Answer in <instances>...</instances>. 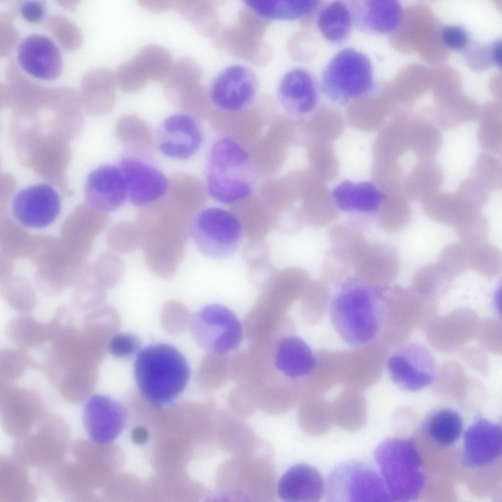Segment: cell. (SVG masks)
I'll list each match as a JSON object with an SVG mask.
<instances>
[{"mask_svg": "<svg viewBox=\"0 0 502 502\" xmlns=\"http://www.w3.org/2000/svg\"><path fill=\"white\" fill-rule=\"evenodd\" d=\"M319 471L304 463L295 464L281 476L277 486L279 498L287 502H318L324 491Z\"/></svg>", "mask_w": 502, "mask_h": 502, "instance_id": "obj_23", "label": "cell"}, {"mask_svg": "<svg viewBox=\"0 0 502 502\" xmlns=\"http://www.w3.org/2000/svg\"><path fill=\"white\" fill-rule=\"evenodd\" d=\"M424 431L433 442L450 447L460 438L463 430L461 415L455 409L442 407L430 413L425 419Z\"/></svg>", "mask_w": 502, "mask_h": 502, "instance_id": "obj_27", "label": "cell"}, {"mask_svg": "<svg viewBox=\"0 0 502 502\" xmlns=\"http://www.w3.org/2000/svg\"><path fill=\"white\" fill-rule=\"evenodd\" d=\"M196 181L185 173H178L169 179L166 194L180 209L192 215L197 206L195 198Z\"/></svg>", "mask_w": 502, "mask_h": 502, "instance_id": "obj_31", "label": "cell"}, {"mask_svg": "<svg viewBox=\"0 0 502 502\" xmlns=\"http://www.w3.org/2000/svg\"><path fill=\"white\" fill-rule=\"evenodd\" d=\"M245 4L258 16L269 20L293 21L313 12L320 1L309 0H247Z\"/></svg>", "mask_w": 502, "mask_h": 502, "instance_id": "obj_28", "label": "cell"}, {"mask_svg": "<svg viewBox=\"0 0 502 502\" xmlns=\"http://www.w3.org/2000/svg\"><path fill=\"white\" fill-rule=\"evenodd\" d=\"M316 359L310 346L301 338L289 336L278 343L275 356L276 369L291 378L309 374L316 367Z\"/></svg>", "mask_w": 502, "mask_h": 502, "instance_id": "obj_24", "label": "cell"}, {"mask_svg": "<svg viewBox=\"0 0 502 502\" xmlns=\"http://www.w3.org/2000/svg\"><path fill=\"white\" fill-rule=\"evenodd\" d=\"M112 239L114 249L122 253H130L141 248V235L135 222L117 223L113 228Z\"/></svg>", "mask_w": 502, "mask_h": 502, "instance_id": "obj_32", "label": "cell"}, {"mask_svg": "<svg viewBox=\"0 0 502 502\" xmlns=\"http://www.w3.org/2000/svg\"><path fill=\"white\" fill-rule=\"evenodd\" d=\"M328 502L391 501L382 478L369 464L350 460L339 464L325 483Z\"/></svg>", "mask_w": 502, "mask_h": 502, "instance_id": "obj_7", "label": "cell"}, {"mask_svg": "<svg viewBox=\"0 0 502 502\" xmlns=\"http://www.w3.org/2000/svg\"><path fill=\"white\" fill-rule=\"evenodd\" d=\"M190 326L199 345L217 354L233 350L242 339L238 319L229 308L220 304H209L200 309L192 316Z\"/></svg>", "mask_w": 502, "mask_h": 502, "instance_id": "obj_8", "label": "cell"}, {"mask_svg": "<svg viewBox=\"0 0 502 502\" xmlns=\"http://www.w3.org/2000/svg\"><path fill=\"white\" fill-rule=\"evenodd\" d=\"M490 51V59L492 63L497 67H501V41H498L494 43Z\"/></svg>", "mask_w": 502, "mask_h": 502, "instance_id": "obj_40", "label": "cell"}, {"mask_svg": "<svg viewBox=\"0 0 502 502\" xmlns=\"http://www.w3.org/2000/svg\"><path fill=\"white\" fill-rule=\"evenodd\" d=\"M378 288L351 283L332 299L329 307L332 325L348 345L364 346L381 332L386 319L387 304L384 290L380 291Z\"/></svg>", "mask_w": 502, "mask_h": 502, "instance_id": "obj_2", "label": "cell"}, {"mask_svg": "<svg viewBox=\"0 0 502 502\" xmlns=\"http://www.w3.org/2000/svg\"><path fill=\"white\" fill-rule=\"evenodd\" d=\"M17 57L23 70L36 79L52 81L62 73L61 52L46 36L33 34L25 37L18 47Z\"/></svg>", "mask_w": 502, "mask_h": 502, "instance_id": "obj_13", "label": "cell"}, {"mask_svg": "<svg viewBox=\"0 0 502 502\" xmlns=\"http://www.w3.org/2000/svg\"><path fill=\"white\" fill-rule=\"evenodd\" d=\"M139 3L145 9L154 12L166 11L174 6V1L172 0H142Z\"/></svg>", "mask_w": 502, "mask_h": 502, "instance_id": "obj_39", "label": "cell"}, {"mask_svg": "<svg viewBox=\"0 0 502 502\" xmlns=\"http://www.w3.org/2000/svg\"><path fill=\"white\" fill-rule=\"evenodd\" d=\"M441 40L449 49L454 50H461L467 47L469 37L467 31L457 25H448L441 31Z\"/></svg>", "mask_w": 502, "mask_h": 502, "instance_id": "obj_37", "label": "cell"}, {"mask_svg": "<svg viewBox=\"0 0 502 502\" xmlns=\"http://www.w3.org/2000/svg\"><path fill=\"white\" fill-rule=\"evenodd\" d=\"M374 86V69L370 58L352 48L336 53L322 75V91L329 100L340 104L363 97Z\"/></svg>", "mask_w": 502, "mask_h": 502, "instance_id": "obj_5", "label": "cell"}, {"mask_svg": "<svg viewBox=\"0 0 502 502\" xmlns=\"http://www.w3.org/2000/svg\"><path fill=\"white\" fill-rule=\"evenodd\" d=\"M316 25L328 42L336 44L345 42L353 26L347 1L334 0L324 5L318 13Z\"/></svg>", "mask_w": 502, "mask_h": 502, "instance_id": "obj_26", "label": "cell"}, {"mask_svg": "<svg viewBox=\"0 0 502 502\" xmlns=\"http://www.w3.org/2000/svg\"><path fill=\"white\" fill-rule=\"evenodd\" d=\"M469 250L470 263L477 271L491 276L499 270L500 254L494 247L481 244Z\"/></svg>", "mask_w": 502, "mask_h": 502, "instance_id": "obj_33", "label": "cell"}, {"mask_svg": "<svg viewBox=\"0 0 502 502\" xmlns=\"http://www.w3.org/2000/svg\"><path fill=\"white\" fill-rule=\"evenodd\" d=\"M119 166L125 178L128 197L133 205L142 207L167 194L169 179L154 167L133 157L123 158Z\"/></svg>", "mask_w": 502, "mask_h": 502, "instance_id": "obj_15", "label": "cell"}, {"mask_svg": "<svg viewBox=\"0 0 502 502\" xmlns=\"http://www.w3.org/2000/svg\"><path fill=\"white\" fill-rule=\"evenodd\" d=\"M347 2L353 25L364 33L386 34L395 30L400 23L402 10L397 1L351 0Z\"/></svg>", "mask_w": 502, "mask_h": 502, "instance_id": "obj_20", "label": "cell"}, {"mask_svg": "<svg viewBox=\"0 0 502 502\" xmlns=\"http://www.w3.org/2000/svg\"><path fill=\"white\" fill-rule=\"evenodd\" d=\"M353 271L359 283L381 288L396 277L399 261L396 251L380 244L366 242L355 258Z\"/></svg>", "mask_w": 502, "mask_h": 502, "instance_id": "obj_17", "label": "cell"}, {"mask_svg": "<svg viewBox=\"0 0 502 502\" xmlns=\"http://www.w3.org/2000/svg\"><path fill=\"white\" fill-rule=\"evenodd\" d=\"M201 75L198 64L184 57L173 65L164 85L166 98L192 117L197 115L203 98L202 89L198 82Z\"/></svg>", "mask_w": 502, "mask_h": 502, "instance_id": "obj_16", "label": "cell"}, {"mask_svg": "<svg viewBox=\"0 0 502 502\" xmlns=\"http://www.w3.org/2000/svg\"><path fill=\"white\" fill-rule=\"evenodd\" d=\"M123 410L117 402L107 396H92L86 402L83 412L84 426L90 438L101 444L115 438L124 422Z\"/></svg>", "mask_w": 502, "mask_h": 502, "instance_id": "obj_19", "label": "cell"}, {"mask_svg": "<svg viewBox=\"0 0 502 502\" xmlns=\"http://www.w3.org/2000/svg\"><path fill=\"white\" fill-rule=\"evenodd\" d=\"M20 10L26 21L36 23L43 19L46 13V6L39 1H26L22 4Z\"/></svg>", "mask_w": 502, "mask_h": 502, "instance_id": "obj_38", "label": "cell"}, {"mask_svg": "<svg viewBox=\"0 0 502 502\" xmlns=\"http://www.w3.org/2000/svg\"><path fill=\"white\" fill-rule=\"evenodd\" d=\"M88 205L105 214L119 209L128 198L124 176L119 166L101 165L88 175L84 186Z\"/></svg>", "mask_w": 502, "mask_h": 502, "instance_id": "obj_12", "label": "cell"}, {"mask_svg": "<svg viewBox=\"0 0 502 502\" xmlns=\"http://www.w3.org/2000/svg\"><path fill=\"white\" fill-rule=\"evenodd\" d=\"M443 251L438 267L450 278L464 271L470 263L469 251L463 247L451 245Z\"/></svg>", "mask_w": 502, "mask_h": 502, "instance_id": "obj_34", "label": "cell"}, {"mask_svg": "<svg viewBox=\"0 0 502 502\" xmlns=\"http://www.w3.org/2000/svg\"><path fill=\"white\" fill-rule=\"evenodd\" d=\"M190 235L204 255L223 259L233 254L243 237L241 224L231 212L219 207H208L192 219Z\"/></svg>", "mask_w": 502, "mask_h": 502, "instance_id": "obj_6", "label": "cell"}, {"mask_svg": "<svg viewBox=\"0 0 502 502\" xmlns=\"http://www.w3.org/2000/svg\"><path fill=\"white\" fill-rule=\"evenodd\" d=\"M117 134L122 145L136 154L146 155L153 151L154 138L147 123L134 115L123 116L119 121Z\"/></svg>", "mask_w": 502, "mask_h": 502, "instance_id": "obj_29", "label": "cell"}, {"mask_svg": "<svg viewBox=\"0 0 502 502\" xmlns=\"http://www.w3.org/2000/svg\"><path fill=\"white\" fill-rule=\"evenodd\" d=\"M130 60L147 81L166 79L174 65L170 52L156 45L144 47Z\"/></svg>", "mask_w": 502, "mask_h": 502, "instance_id": "obj_30", "label": "cell"}, {"mask_svg": "<svg viewBox=\"0 0 502 502\" xmlns=\"http://www.w3.org/2000/svg\"><path fill=\"white\" fill-rule=\"evenodd\" d=\"M258 88L257 77L251 69L241 64H232L215 76L209 96L217 107L226 111H237L253 100Z\"/></svg>", "mask_w": 502, "mask_h": 502, "instance_id": "obj_11", "label": "cell"}, {"mask_svg": "<svg viewBox=\"0 0 502 502\" xmlns=\"http://www.w3.org/2000/svg\"><path fill=\"white\" fill-rule=\"evenodd\" d=\"M246 165L228 160L209 161L207 189L210 196L217 201L232 204L248 197L251 186L244 178L235 172Z\"/></svg>", "mask_w": 502, "mask_h": 502, "instance_id": "obj_22", "label": "cell"}, {"mask_svg": "<svg viewBox=\"0 0 502 502\" xmlns=\"http://www.w3.org/2000/svg\"><path fill=\"white\" fill-rule=\"evenodd\" d=\"M277 90L280 102L295 114H308L318 103V82L314 75L303 68H293L286 72L278 82Z\"/></svg>", "mask_w": 502, "mask_h": 502, "instance_id": "obj_21", "label": "cell"}, {"mask_svg": "<svg viewBox=\"0 0 502 502\" xmlns=\"http://www.w3.org/2000/svg\"><path fill=\"white\" fill-rule=\"evenodd\" d=\"M133 373L141 394L157 405L176 400L185 389L190 376L184 356L167 343L153 344L141 349L134 360Z\"/></svg>", "mask_w": 502, "mask_h": 502, "instance_id": "obj_3", "label": "cell"}, {"mask_svg": "<svg viewBox=\"0 0 502 502\" xmlns=\"http://www.w3.org/2000/svg\"><path fill=\"white\" fill-rule=\"evenodd\" d=\"M119 85L124 91L136 93L145 86L147 80L136 69L130 60L122 63L117 72Z\"/></svg>", "mask_w": 502, "mask_h": 502, "instance_id": "obj_35", "label": "cell"}, {"mask_svg": "<svg viewBox=\"0 0 502 502\" xmlns=\"http://www.w3.org/2000/svg\"><path fill=\"white\" fill-rule=\"evenodd\" d=\"M137 430H136V432H135V437L136 440H138L139 441H143L144 439H146L147 435L146 432L143 431V430L142 429H138Z\"/></svg>", "mask_w": 502, "mask_h": 502, "instance_id": "obj_41", "label": "cell"}, {"mask_svg": "<svg viewBox=\"0 0 502 502\" xmlns=\"http://www.w3.org/2000/svg\"><path fill=\"white\" fill-rule=\"evenodd\" d=\"M386 369L397 387L410 392L419 391L430 385L437 372L431 353L422 345L413 342L396 347L388 357Z\"/></svg>", "mask_w": 502, "mask_h": 502, "instance_id": "obj_9", "label": "cell"}, {"mask_svg": "<svg viewBox=\"0 0 502 502\" xmlns=\"http://www.w3.org/2000/svg\"><path fill=\"white\" fill-rule=\"evenodd\" d=\"M158 140V148L164 155L174 159H185L198 151L202 137L193 117L187 114H177L164 121Z\"/></svg>", "mask_w": 502, "mask_h": 502, "instance_id": "obj_18", "label": "cell"}, {"mask_svg": "<svg viewBox=\"0 0 502 502\" xmlns=\"http://www.w3.org/2000/svg\"><path fill=\"white\" fill-rule=\"evenodd\" d=\"M139 347L138 338L129 333H122L114 335L110 339L108 349L110 353L117 357L130 356Z\"/></svg>", "mask_w": 502, "mask_h": 502, "instance_id": "obj_36", "label": "cell"}, {"mask_svg": "<svg viewBox=\"0 0 502 502\" xmlns=\"http://www.w3.org/2000/svg\"><path fill=\"white\" fill-rule=\"evenodd\" d=\"M11 210L15 219L23 226L42 229L58 219L62 211V201L52 186L37 183L25 187L15 195Z\"/></svg>", "mask_w": 502, "mask_h": 502, "instance_id": "obj_10", "label": "cell"}, {"mask_svg": "<svg viewBox=\"0 0 502 502\" xmlns=\"http://www.w3.org/2000/svg\"><path fill=\"white\" fill-rule=\"evenodd\" d=\"M374 456L391 501L419 498L426 478L421 456L412 440L387 438L376 448Z\"/></svg>", "mask_w": 502, "mask_h": 502, "instance_id": "obj_4", "label": "cell"}, {"mask_svg": "<svg viewBox=\"0 0 502 502\" xmlns=\"http://www.w3.org/2000/svg\"><path fill=\"white\" fill-rule=\"evenodd\" d=\"M192 218L167 195L141 207L135 222L144 263L153 274L164 278L175 275L185 253Z\"/></svg>", "mask_w": 502, "mask_h": 502, "instance_id": "obj_1", "label": "cell"}, {"mask_svg": "<svg viewBox=\"0 0 502 502\" xmlns=\"http://www.w3.org/2000/svg\"><path fill=\"white\" fill-rule=\"evenodd\" d=\"M333 196L341 210L363 213H377L383 200L376 187L367 181H344L335 187Z\"/></svg>", "mask_w": 502, "mask_h": 502, "instance_id": "obj_25", "label": "cell"}, {"mask_svg": "<svg viewBox=\"0 0 502 502\" xmlns=\"http://www.w3.org/2000/svg\"><path fill=\"white\" fill-rule=\"evenodd\" d=\"M502 427L482 417L476 419L464 433L462 465L467 469L488 466L502 454Z\"/></svg>", "mask_w": 502, "mask_h": 502, "instance_id": "obj_14", "label": "cell"}]
</instances>
